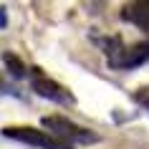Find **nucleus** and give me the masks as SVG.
I'll return each instance as SVG.
<instances>
[{"mask_svg":"<svg viewBox=\"0 0 149 149\" xmlns=\"http://www.w3.org/2000/svg\"><path fill=\"white\" fill-rule=\"evenodd\" d=\"M106 61L111 68L116 71H129L136 68L141 63L149 61V43H134V46H124L119 38H111L106 43Z\"/></svg>","mask_w":149,"mask_h":149,"instance_id":"nucleus-1","label":"nucleus"},{"mask_svg":"<svg viewBox=\"0 0 149 149\" xmlns=\"http://www.w3.org/2000/svg\"><path fill=\"white\" fill-rule=\"evenodd\" d=\"M43 126L48 129L51 136L66 141V144H71V141H76V144H94V141H99V134L73 124L66 116H43Z\"/></svg>","mask_w":149,"mask_h":149,"instance_id":"nucleus-2","label":"nucleus"},{"mask_svg":"<svg viewBox=\"0 0 149 149\" xmlns=\"http://www.w3.org/2000/svg\"><path fill=\"white\" fill-rule=\"evenodd\" d=\"M3 136L23 141V144H33V147H40V149H71V144L51 136L48 132L31 129V126H5V129H3Z\"/></svg>","mask_w":149,"mask_h":149,"instance_id":"nucleus-3","label":"nucleus"},{"mask_svg":"<svg viewBox=\"0 0 149 149\" xmlns=\"http://www.w3.org/2000/svg\"><path fill=\"white\" fill-rule=\"evenodd\" d=\"M33 91L43 99H51V101H58V104H73V96L68 94V88H63L61 84H56L53 79H48L38 71H33V81H31Z\"/></svg>","mask_w":149,"mask_h":149,"instance_id":"nucleus-4","label":"nucleus"},{"mask_svg":"<svg viewBox=\"0 0 149 149\" xmlns=\"http://www.w3.org/2000/svg\"><path fill=\"white\" fill-rule=\"evenodd\" d=\"M121 18L129 23L139 25L141 31H149V0H139V3H129L121 10Z\"/></svg>","mask_w":149,"mask_h":149,"instance_id":"nucleus-5","label":"nucleus"},{"mask_svg":"<svg viewBox=\"0 0 149 149\" xmlns=\"http://www.w3.org/2000/svg\"><path fill=\"white\" fill-rule=\"evenodd\" d=\"M3 58H5V63L10 66V71H13V76H23V73H25V66H23L20 61H18V58H15L13 53H5Z\"/></svg>","mask_w":149,"mask_h":149,"instance_id":"nucleus-6","label":"nucleus"},{"mask_svg":"<svg viewBox=\"0 0 149 149\" xmlns=\"http://www.w3.org/2000/svg\"><path fill=\"white\" fill-rule=\"evenodd\" d=\"M136 101H139L141 106H147V109H149V88H141L139 94H136Z\"/></svg>","mask_w":149,"mask_h":149,"instance_id":"nucleus-7","label":"nucleus"},{"mask_svg":"<svg viewBox=\"0 0 149 149\" xmlns=\"http://www.w3.org/2000/svg\"><path fill=\"white\" fill-rule=\"evenodd\" d=\"M0 88H3V84H0Z\"/></svg>","mask_w":149,"mask_h":149,"instance_id":"nucleus-8","label":"nucleus"}]
</instances>
